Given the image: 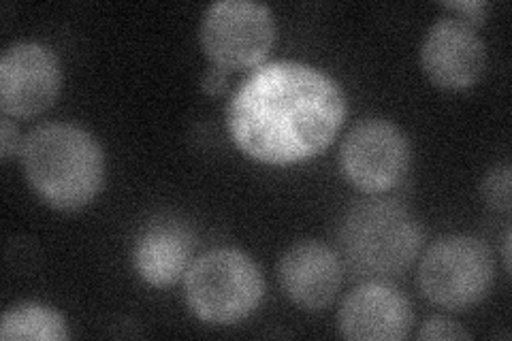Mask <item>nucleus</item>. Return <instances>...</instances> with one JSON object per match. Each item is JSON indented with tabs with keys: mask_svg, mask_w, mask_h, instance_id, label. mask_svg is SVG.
<instances>
[{
	"mask_svg": "<svg viewBox=\"0 0 512 341\" xmlns=\"http://www.w3.org/2000/svg\"><path fill=\"white\" fill-rule=\"evenodd\" d=\"M192 250H195V239L184 224L152 222L135 241L133 267L146 284L167 288L178 284L186 275Z\"/></svg>",
	"mask_w": 512,
	"mask_h": 341,
	"instance_id": "obj_12",
	"label": "nucleus"
},
{
	"mask_svg": "<svg viewBox=\"0 0 512 341\" xmlns=\"http://www.w3.org/2000/svg\"><path fill=\"white\" fill-rule=\"evenodd\" d=\"M414 322L410 299L389 282L370 280L350 290L338 312L342 337L355 341H399Z\"/></svg>",
	"mask_w": 512,
	"mask_h": 341,
	"instance_id": "obj_10",
	"label": "nucleus"
},
{
	"mask_svg": "<svg viewBox=\"0 0 512 341\" xmlns=\"http://www.w3.org/2000/svg\"><path fill=\"white\" fill-rule=\"evenodd\" d=\"M480 194L485 203L495 211H510L512 207V171L508 162L495 165L480 184Z\"/></svg>",
	"mask_w": 512,
	"mask_h": 341,
	"instance_id": "obj_14",
	"label": "nucleus"
},
{
	"mask_svg": "<svg viewBox=\"0 0 512 341\" xmlns=\"http://www.w3.org/2000/svg\"><path fill=\"white\" fill-rule=\"evenodd\" d=\"M69 337L64 318L43 303L11 305L0 320L3 341H62Z\"/></svg>",
	"mask_w": 512,
	"mask_h": 341,
	"instance_id": "obj_13",
	"label": "nucleus"
},
{
	"mask_svg": "<svg viewBox=\"0 0 512 341\" xmlns=\"http://www.w3.org/2000/svg\"><path fill=\"white\" fill-rule=\"evenodd\" d=\"M62 86L60 60L37 41L9 45L0 58V109L9 118H32L50 109Z\"/></svg>",
	"mask_w": 512,
	"mask_h": 341,
	"instance_id": "obj_8",
	"label": "nucleus"
},
{
	"mask_svg": "<svg viewBox=\"0 0 512 341\" xmlns=\"http://www.w3.org/2000/svg\"><path fill=\"white\" fill-rule=\"evenodd\" d=\"M510 229H506L504 233V248H502V258H504V269L506 273H510Z\"/></svg>",
	"mask_w": 512,
	"mask_h": 341,
	"instance_id": "obj_19",
	"label": "nucleus"
},
{
	"mask_svg": "<svg viewBox=\"0 0 512 341\" xmlns=\"http://www.w3.org/2000/svg\"><path fill=\"white\" fill-rule=\"evenodd\" d=\"M419 339L427 341H457V339H472V333L461 327L459 322L446 316H431L421 331L416 333Z\"/></svg>",
	"mask_w": 512,
	"mask_h": 341,
	"instance_id": "obj_15",
	"label": "nucleus"
},
{
	"mask_svg": "<svg viewBox=\"0 0 512 341\" xmlns=\"http://www.w3.org/2000/svg\"><path fill=\"white\" fill-rule=\"evenodd\" d=\"M444 7L459 13V20L468 22L474 28L485 24L487 11H489V5L485 0H451V3H444Z\"/></svg>",
	"mask_w": 512,
	"mask_h": 341,
	"instance_id": "obj_16",
	"label": "nucleus"
},
{
	"mask_svg": "<svg viewBox=\"0 0 512 341\" xmlns=\"http://www.w3.org/2000/svg\"><path fill=\"white\" fill-rule=\"evenodd\" d=\"M346 113V94L325 71L297 60H274L237 86L227 107V128L239 152L280 167L325 152Z\"/></svg>",
	"mask_w": 512,
	"mask_h": 341,
	"instance_id": "obj_1",
	"label": "nucleus"
},
{
	"mask_svg": "<svg viewBox=\"0 0 512 341\" xmlns=\"http://www.w3.org/2000/svg\"><path fill=\"white\" fill-rule=\"evenodd\" d=\"M487 64V47L478 30L459 18H440L421 43V67L431 84L448 90H470Z\"/></svg>",
	"mask_w": 512,
	"mask_h": 341,
	"instance_id": "obj_9",
	"label": "nucleus"
},
{
	"mask_svg": "<svg viewBox=\"0 0 512 341\" xmlns=\"http://www.w3.org/2000/svg\"><path fill=\"white\" fill-rule=\"evenodd\" d=\"M20 150L22 145H20L18 124H15L9 116H3V120H0V156H3V160L7 162Z\"/></svg>",
	"mask_w": 512,
	"mask_h": 341,
	"instance_id": "obj_17",
	"label": "nucleus"
},
{
	"mask_svg": "<svg viewBox=\"0 0 512 341\" xmlns=\"http://www.w3.org/2000/svg\"><path fill=\"white\" fill-rule=\"evenodd\" d=\"M265 295L261 267L237 248H214L184 275L188 310L207 324H235L256 312Z\"/></svg>",
	"mask_w": 512,
	"mask_h": 341,
	"instance_id": "obj_4",
	"label": "nucleus"
},
{
	"mask_svg": "<svg viewBox=\"0 0 512 341\" xmlns=\"http://www.w3.org/2000/svg\"><path fill=\"white\" fill-rule=\"evenodd\" d=\"M229 84V71H224L220 67H216V64H212L210 69H207L201 77V88L203 92L212 94V96H218L224 92V88H227Z\"/></svg>",
	"mask_w": 512,
	"mask_h": 341,
	"instance_id": "obj_18",
	"label": "nucleus"
},
{
	"mask_svg": "<svg viewBox=\"0 0 512 341\" xmlns=\"http://www.w3.org/2000/svg\"><path fill=\"white\" fill-rule=\"evenodd\" d=\"M20 156L28 186L52 209H84L103 188V148L77 124H39L24 137Z\"/></svg>",
	"mask_w": 512,
	"mask_h": 341,
	"instance_id": "obj_2",
	"label": "nucleus"
},
{
	"mask_svg": "<svg viewBox=\"0 0 512 341\" xmlns=\"http://www.w3.org/2000/svg\"><path fill=\"white\" fill-rule=\"evenodd\" d=\"M340 167L346 180L361 192H387L410 169V143L402 128L389 120H363L342 141Z\"/></svg>",
	"mask_w": 512,
	"mask_h": 341,
	"instance_id": "obj_7",
	"label": "nucleus"
},
{
	"mask_svg": "<svg viewBox=\"0 0 512 341\" xmlns=\"http://www.w3.org/2000/svg\"><path fill=\"white\" fill-rule=\"evenodd\" d=\"M495 280L493 254L474 235H446L431 243L419 265L423 295L448 312H468L483 303Z\"/></svg>",
	"mask_w": 512,
	"mask_h": 341,
	"instance_id": "obj_5",
	"label": "nucleus"
},
{
	"mask_svg": "<svg viewBox=\"0 0 512 341\" xmlns=\"http://www.w3.org/2000/svg\"><path fill=\"white\" fill-rule=\"evenodd\" d=\"M203 54L224 71L261 67L276 43V20L267 5L252 0H218L199 26Z\"/></svg>",
	"mask_w": 512,
	"mask_h": 341,
	"instance_id": "obj_6",
	"label": "nucleus"
},
{
	"mask_svg": "<svg viewBox=\"0 0 512 341\" xmlns=\"http://www.w3.org/2000/svg\"><path fill=\"white\" fill-rule=\"evenodd\" d=\"M423 248L421 222L402 203L363 199L338 224V256L359 278L402 275Z\"/></svg>",
	"mask_w": 512,
	"mask_h": 341,
	"instance_id": "obj_3",
	"label": "nucleus"
},
{
	"mask_svg": "<svg viewBox=\"0 0 512 341\" xmlns=\"http://www.w3.org/2000/svg\"><path fill=\"white\" fill-rule=\"evenodd\" d=\"M278 282L286 299L301 310L320 312L335 301L342 288V261L325 243L297 241L280 258Z\"/></svg>",
	"mask_w": 512,
	"mask_h": 341,
	"instance_id": "obj_11",
	"label": "nucleus"
}]
</instances>
